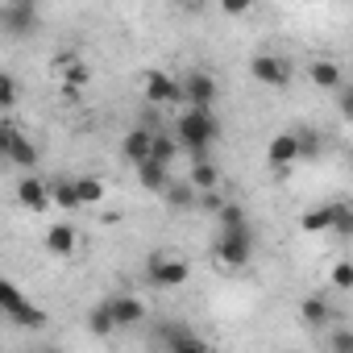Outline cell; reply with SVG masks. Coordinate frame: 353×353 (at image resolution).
I'll return each instance as SVG.
<instances>
[{
    "instance_id": "ffe728a7",
    "label": "cell",
    "mask_w": 353,
    "mask_h": 353,
    "mask_svg": "<svg viewBox=\"0 0 353 353\" xmlns=\"http://www.w3.org/2000/svg\"><path fill=\"white\" fill-rule=\"evenodd\" d=\"M121 324H117V316H112V303L104 299V303H96L92 312H88V332L92 336H112Z\"/></svg>"
},
{
    "instance_id": "cb8c5ba5",
    "label": "cell",
    "mask_w": 353,
    "mask_h": 353,
    "mask_svg": "<svg viewBox=\"0 0 353 353\" xmlns=\"http://www.w3.org/2000/svg\"><path fill=\"white\" fill-rule=\"evenodd\" d=\"M21 303H26L21 287H17L13 279H5V283H0V312H5V320H9V316H13V312L21 307Z\"/></svg>"
},
{
    "instance_id": "6da1fadb",
    "label": "cell",
    "mask_w": 353,
    "mask_h": 353,
    "mask_svg": "<svg viewBox=\"0 0 353 353\" xmlns=\"http://www.w3.org/2000/svg\"><path fill=\"white\" fill-rule=\"evenodd\" d=\"M174 137H179V145H183L188 154L208 158V150H212L216 137H221V121L212 117V108H192V104H188V112L174 121Z\"/></svg>"
},
{
    "instance_id": "7c38bea8",
    "label": "cell",
    "mask_w": 353,
    "mask_h": 353,
    "mask_svg": "<svg viewBox=\"0 0 353 353\" xmlns=\"http://www.w3.org/2000/svg\"><path fill=\"white\" fill-rule=\"evenodd\" d=\"M154 341L166 345L170 353H196V349H204V341H200L196 332H188L183 324H162V328L154 332Z\"/></svg>"
},
{
    "instance_id": "8fae6325",
    "label": "cell",
    "mask_w": 353,
    "mask_h": 353,
    "mask_svg": "<svg viewBox=\"0 0 353 353\" xmlns=\"http://www.w3.org/2000/svg\"><path fill=\"white\" fill-rule=\"evenodd\" d=\"M150 154H154V129H145V125L129 129V133H125V141H121V158H125L129 166H141Z\"/></svg>"
},
{
    "instance_id": "277c9868",
    "label": "cell",
    "mask_w": 353,
    "mask_h": 353,
    "mask_svg": "<svg viewBox=\"0 0 353 353\" xmlns=\"http://www.w3.org/2000/svg\"><path fill=\"white\" fill-rule=\"evenodd\" d=\"M250 75H254V83H262V88H287V83H291V63H287L283 54L262 50V54L250 59Z\"/></svg>"
},
{
    "instance_id": "4dcf8cb0",
    "label": "cell",
    "mask_w": 353,
    "mask_h": 353,
    "mask_svg": "<svg viewBox=\"0 0 353 353\" xmlns=\"http://www.w3.org/2000/svg\"><path fill=\"white\" fill-rule=\"evenodd\" d=\"M13 104H17V79L13 75H0V108L13 112Z\"/></svg>"
},
{
    "instance_id": "83f0119b",
    "label": "cell",
    "mask_w": 353,
    "mask_h": 353,
    "mask_svg": "<svg viewBox=\"0 0 353 353\" xmlns=\"http://www.w3.org/2000/svg\"><path fill=\"white\" fill-rule=\"evenodd\" d=\"M328 283H332L336 291H353V262H332Z\"/></svg>"
},
{
    "instance_id": "e0dca14e",
    "label": "cell",
    "mask_w": 353,
    "mask_h": 353,
    "mask_svg": "<svg viewBox=\"0 0 353 353\" xmlns=\"http://www.w3.org/2000/svg\"><path fill=\"white\" fill-rule=\"evenodd\" d=\"M162 200H166V208H174V212H188V208H196L200 204V188L188 179V183H170L166 192H162Z\"/></svg>"
},
{
    "instance_id": "484cf974",
    "label": "cell",
    "mask_w": 353,
    "mask_h": 353,
    "mask_svg": "<svg viewBox=\"0 0 353 353\" xmlns=\"http://www.w3.org/2000/svg\"><path fill=\"white\" fill-rule=\"evenodd\" d=\"M332 233L336 237H353V204H332Z\"/></svg>"
},
{
    "instance_id": "4fadbf2b",
    "label": "cell",
    "mask_w": 353,
    "mask_h": 353,
    "mask_svg": "<svg viewBox=\"0 0 353 353\" xmlns=\"http://www.w3.org/2000/svg\"><path fill=\"white\" fill-rule=\"evenodd\" d=\"M75 245H79V233H75L71 221H54V225L46 229V254H54V258H71Z\"/></svg>"
},
{
    "instance_id": "4316f807",
    "label": "cell",
    "mask_w": 353,
    "mask_h": 353,
    "mask_svg": "<svg viewBox=\"0 0 353 353\" xmlns=\"http://www.w3.org/2000/svg\"><path fill=\"white\" fill-rule=\"evenodd\" d=\"M59 75H63V92H71V96H75V92H79V88L88 83V67H83L79 59H75L71 67H63Z\"/></svg>"
},
{
    "instance_id": "7a4b0ae2",
    "label": "cell",
    "mask_w": 353,
    "mask_h": 353,
    "mask_svg": "<svg viewBox=\"0 0 353 353\" xmlns=\"http://www.w3.org/2000/svg\"><path fill=\"white\" fill-rule=\"evenodd\" d=\"M145 279H150V287L174 291V287H188V279H192V266H188L183 258L166 254V250H154V254L145 258Z\"/></svg>"
},
{
    "instance_id": "f546056e",
    "label": "cell",
    "mask_w": 353,
    "mask_h": 353,
    "mask_svg": "<svg viewBox=\"0 0 353 353\" xmlns=\"http://www.w3.org/2000/svg\"><path fill=\"white\" fill-rule=\"evenodd\" d=\"M216 216H221V229H245V225H250V221H245V208H241V204H225V208H221Z\"/></svg>"
},
{
    "instance_id": "3957f363",
    "label": "cell",
    "mask_w": 353,
    "mask_h": 353,
    "mask_svg": "<svg viewBox=\"0 0 353 353\" xmlns=\"http://www.w3.org/2000/svg\"><path fill=\"white\" fill-rule=\"evenodd\" d=\"M250 258H254V233H250V225L245 229H221V237H216V262L225 270H241V266H250Z\"/></svg>"
},
{
    "instance_id": "30bf717a",
    "label": "cell",
    "mask_w": 353,
    "mask_h": 353,
    "mask_svg": "<svg viewBox=\"0 0 353 353\" xmlns=\"http://www.w3.org/2000/svg\"><path fill=\"white\" fill-rule=\"evenodd\" d=\"M17 204H21V208H30V212H46V208L54 204L50 183H42L38 174H26V179L17 183Z\"/></svg>"
},
{
    "instance_id": "d6986e66",
    "label": "cell",
    "mask_w": 353,
    "mask_h": 353,
    "mask_svg": "<svg viewBox=\"0 0 353 353\" xmlns=\"http://www.w3.org/2000/svg\"><path fill=\"white\" fill-rule=\"evenodd\" d=\"M299 320H303L307 328H320V324H328V320H332V307H328V299H324V295H307V299L299 303Z\"/></svg>"
},
{
    "instance_id": "836d02e7",
    "label": "cell",
    "mask_w": 353,
    "mask_h": 353,
    "mask_svg": "<svg viewBox=\"0 0 353 353\" xmlns=\"http://www.w3.org/2000/svg\"><path fill=\"white\" fill-rule=\"evenodd\" d=\"M328 345H332L336 353H353V332H341V328H336V332L328 336Z\"/></svg>"
},
{
    "instance_id": "9a60e30c",
    "label": "cell",
    "mask_w": 353,
    "mask_h": 353,
    "mask_svg": "<svg viewBox=\"0 0 353 353\" xmlns=\"http://www.w3.org/2000/svg\"><path fill=\"white\" fill-rule=\"evenodd\" d=\"M307 79H312L320 92H336V88L345 83V71H341L332 59H312V67H307Z\"/></svg>"
},
{
    "instance_id": "d6a6232c",
    "label": "cell",
    "mask_w": 353,
    "mask_h": 353,
    "mask_svg": "<svg viewBox=\"0 0 353 353\" xmlns=\"http://www.w3.org/2000/svg\"><path fill=\"white\" fill-rule=\"evenodd\" d=\"M254 9V0H221V13L225 17H245Z\"/></svg>"
},
{
    "instance_id": "1f68e13d",
    "label": "cell",
    "mask_w": 353,
    "mask_h": 353,
    "mask_svg": "<svg viewBox=\"0 0 353 353\" xmlns=\"http://www.w3.org/2000/svg\"><path fill=\"white\" fill-rule=\"evenodd\" d=\"M336 108H341L345 121H353V83H341L336 88Z\"/></svg>"
},
{
    "instance_id": "44dd1931",
    "label": "cell",
    "mask_w": 353,
    "mask_h": 353,
    "mask_svg": "<svg viewBox=\"0 0 353 353\" xmlns=\"http://www.w3.org/2000/svg\"><path fill=\"white\" fill-rule=\"evenodd\" d=\"M192 183H196L200 192H216V188H221V170H216L208 158H196V166H192Z\"/></svg>"
},
{
    "instance_id": "5b68a950",
    "label": "cell",
    "mask_w": 353,
    "mask_h": 353,
    "mask_svg": "<svg viewBox=\"0 0 353 353\" xmlns=\"http://www.w3.org/2000/svg\"><path fill=\"white\" fill-rule=\"evenodd\" d=\"M141 92L150 104H179L183 100V79H174L166 71H145L141 75Z\"/></svg>"
},
{
    "instance_id": "5bb4252c",
    "label": "cell",
    "mask_w": 353,
    "mask_h": 353,
    "mask_svg": "<svg viewBox=\"0 0 353 353\" xmlns=\"http://www.w3.org/2000/svg\"><path fill=\"white\" fill-rule=\"evenodd\" d=\"M137 179H141V188L145 192H166L170 188V162H158V158H145L141 166H137Z\"/></svg>"
},
{
    "instance_id": "9c48e42d",
    "label": "cell",
    "mask_w": 353,
    "mask_h": 353,
    "mask_svg": "<svg viewBox=\"0 0 353 353\" xmlns=\"http://www.w3.org/2000/svg\"><path fill=\"white\" fill-rule=\"evenodd\" d=\"M183 100H188L192 108H212V100H216V79H212L208 71H188V75H183Z\"/></svg>"
},
{
    "instance_id": "603a6c76",
    "label": "cell",
    "mask_w": 353,
    "mask_h": 353,
    "mask_svg": "<svg viewBox=\"0 0 353 353\" xmlns=\"http://www.w3.org/2000/svg\"><path fill=\"white\" fill-rule=\"evenodd\" d=\"M9 320H13V324H17V328H34V332H38V328H46V324H50V316H46V312H42V307H34V303H30V299H26V303H21V307H17V312H13V316H9Z\"/></svg>"
},
{
    "instance_id": "7402d4cb",
    "label": "cell",
    "mask_w": 353,
    "mask_h": 353,
    "mask_svg": "<svg viewBox=\"0 0 353 353\" xmlns=\"http://www.w3.org/2000/svg\"><path fill=\"white\" fill-rule=\"evenodd\" d=\"M299 229H303V233H324V229H332V204L307 208V212L299 216Z\"/></svg>"
},
{
    "instance_id": "2e32d148",
    "label": "cell",
    "mask_w": 353,
    "mask_h": 353,
    "mask_svg": "<svg viewBox=\"0 0 353 353\" xmlns=\"http://www.w3.org/2000/svg\"><path fill=\"white\" fill-rule=\"evenodd\" d=\"M108 303H112V316H117L121 328H137V324L145 320V303H141L137 295H112Z\"/></svg>"
},
{
    "instance_id": "52a82bcc",
    "label": "cell",
    "mask_w": 353,
    "mask_h": 353,
    "mask_svg": "<svg viewBox=\"0 0 353 353\" xmlns=\"http://www.w3.org/2000/svg\"><path fill=\"white\" fill-rule=\"evenodd\" d=\"M5 154H9V162L21 166V170H34V166H38V145H34L13 121H5Z\"/></svg>"
},
{
    "instance_id": "ba28073f",
    "label": "cell",
    "mask_w": 353,
    "mask_h": 353,
    "mask_svg": "<svg viewBox=\"0 0 353 353\" xmlns=\"http://www.w3.org/2000/svg\"><path fill=\"white\" fill-rule=\"evenodd\" d=\"M38 0H9V9H5V30L13 34V38H26V34H34L38 30Z\"/></svg>"
},
{
    "instance_id": "d4e9b609",
    "label": "cell",
    "mask_w": 353,
    "mask_h": 353,
    "mask_svg": "<svg viewBox=\"0 0 353 353\" xmlns=\"http://www.w3.org/2000/svg\"><path fill=\"white\" fill-rule=\"evenodd\" d=\"M75 183H79L83 208H96V204H104V183L96 179V174H83V179H75Z\"/></svg>"
},
{
    "instance_id": "ac0fdd59",
    "label": "cell",
    "mask_w": 353,
    "mask_h": 353,
    "mask_svg": "<svg viewBox=\"0 0 353 353\" xmlns=\"http://www.w3.org/2000/svg\"><path fill=\"white\" fill-rule=\"evenodd\" d=\"M50 196H54V204H59L67 216L83 208V196H79V183H75V179H54V183H50Z\"/></svg>"
},
{
    "instance_id": "f1b7e54d",
    "label": "cell",
    "mask_w": 353,
    "mask_h": 353,
    "mask_svg": "<svg viewBox=\"0 0 353 353\" xmlns=\"http://www.w3.org/2000/svg\"><path fill=\"white\" fill-rule=\"evenodd\" d=\"M174 150H179V137H166V133H154V154L158 162H174Z\"/></svg>"
},
{
    "instance_id": "8992f818",
    "label": "cell",
    "mask_w": 353,
    "mask_h": 353,
    "mask_svg": "<svg viewBox=\"0 0 353 353\" xmlns=\"http://www.w3.org/2000/svg\"><path fill=\"white\" fill-rule=\"evenodd\" d=\"M303 158V141H299V129H287V133H274L270 141H266V162L274 166V170H287L291 162H299Z\"/></svg>"
}]
</instances>
